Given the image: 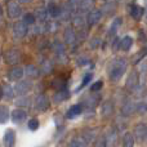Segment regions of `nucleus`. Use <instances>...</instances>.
<instances>
[{
    "label": "nucleus",
    "mask_w": 147,
    "mask_h": 147,
    "mask_svg": "<svg viewBox=\"0 0 147 147\" xmlns=\"http://www.w3.org/2000/svg\"><path fill=\"white\" fill-rule=\"evenodd\" d=\"M36 20V16L32 14V13H26L25 17H23V22L26 23V25H32L34 22H35Z\"/></svg>",
    "instance_id": "2f4dec72"
},
{
    "label": "nucleus",
    "mask_w": 147,
    "mask_h": 147,
    "mask_svg": "<svg viewBox=\"0 0 147 147\" xmlns=\"http://www.w3.org/2000/svg\"><path fill=\"white\" fill-rule=\"evenodd\" d=\"M25 74L30 79H36L39 76V74H40V70H39L36 66H34V65H28L25 70Z\"/></svg>",
    "instance_id": "5701e85b"
},
{
    "label": "nucleus",
    "mask_w": 147,
    "mask_h": 147,
    "mask_svg": "<svg viewBox=\"0 0 147 147\" xmlns=\"http://www.w3.org/2000/svg\"><path fill=\"white\" fill-rule=\"evenodd\" d=\"M3 142H4L5 147H14L16 143V133L13 129H8L4 134V138H3Z\"/></svg>",
    "instance_id": "ddd939ff"
},
{
    "label": "nucleus",
    "mask_w": 147,
    "mask_h": 147,
    "mask_svg": "<svg viewBox=\"0 0 147 147\" xmlns=\"http://www.w3.org/2000/svg\"><path fill=\"white\" fill-rule=\"evenodd\" d=\"M133 112H137V105H134L132 101L125 102L121 107V114L124 116H130L133 115Z\"/></svg>",
    "instance_id": "4468645a"
},
{
    "label": "nucleus",
    "mask_w": 147,
    "mask_h": 147,
    "mask_svg": "<svg viewBox=\"0 0 147 147\" xmlns=\"http://www.w3.org/2000/svg\"><path fill=\"white\" fill-rule=\"evenodd\" d=\"M90 79H92V74H86V75L84 76V80H83V83H81V85L79 86V89H81L83 86H85L86 84H88L89 81H90Z\"/></svg>",
    "instance_id": "58836bf2"
},
{
    "label": "nucleus",
    "mask_w": 147,
    "mask_h": 147,
    "mask_svg": "<svg viewBox=\"0 0 147 147\" xmlns=\"http://www.w3.org/2000/svg\"><path fill=\"white\" fill-rule=\"evenodd\" d=\"M52 86H53L54 89H57V92L65 90V89H66V81L62 80V79H59V78H57V79H54V80H53Z\"/></svg>",
    "instance_id": "c85d7f7f"
},
{
    "label": "nucleus",
    "mask_w": 147,
    "mask_h": 147,
    "mask_svg": "<svg viewBox=\"0 0 147 147\" xmlns=\"http://www.w3.org/2000/svg\"><path fill=\"white\" fill-rule=\"evenodd\" d=\"M133 45V39L132 36H124L120 41V49L121 51H129L130 47Z\"/></svg>",
    "instance_id": "a878e982"
},
{
    "label": "nucleus",
    "mask_w": 147,
    "mask_h": 147,
    "mask_svg": "<svg viewBox=\"0 0 147 147\" xmlns=\"http://www.w3.org/2000/svg\"><path fill=\"white\" fill-rule=\"evenodd\" d=\"M70 147H88V141L84 136H76L71 140Z\"/></svg>",
    "instance_id": "f3484780"
},
{
    "label": "nucleus",
    "mask_w": 147,
    "mask_h": 147,
    "mask_svg": "<svg viewBox=\"0 0 147 147\" xmlns=\"http://www.w3.org/2000/svg\"><path fill=\"white\" fill-rule=\"evenodd\" d=\"M99 98H101V97H99V94H92V96L86 97V98L84 99L83 106L88 107V109H94V107L98 105Z\"/></svg>",
    "instance_id": "2eb2a0df"
},
{
    "label": "nucleus",
    "mask_w": 147,
    "mask_h": 147,
    "mask_svg": "<svg viewBox=\"0 0 147 147\" xmlns=\"http://www.w3.org/2000/svg\"><path fill=\"white\" fill-rule=\"evenodd\" d=\"M93 5H94L93 0H81L80 5H79V12H88V10L90 12V9L93 8Z\"/></svg>",
    "instance_id": "bb28decb"
},
{
    "label": "nucleus",
    "mask_w": 147,
    "mask_h": 147,
    "mask_svg": "<svg viewBox=\"0 0 147 147\" xmlns=\"http://www.w3.org/2000/svg\"><path fill=\"white\" fill-rule=\"evenodd\" d=\"M10 116H12L13 123H16V124H22V123L27 119V114H26V111L25 110H22V109L13 110Z\"/></svg>",
    "instance_id": "9b49d317"
},
{
    "label": "nucleus",
    "mask_w": 147,
    "mask_h": 147,
    "mask_svg": "<svg viewBox=\"0 0 147 147\" xmlns=\"http://www.w3.org/2000/svg\"><path fill=\"white\" fill-rule=\"evenodd\" d=\"M54 52H56V56L61 58H66V51H65L63 44L61 43H54Z\"/></svg>",
    "instance_id": "cd10ccee"
},
{
    "label": "nucleus",
    "mask_w": 147,
    "mask_h": 147,
    "mask_svg": "<svg viewBox=\"0 0 147 147\" xmlns=\"http://www.w3.org/2000/svg\"><path fill=\"white\" fill-rule=\"evenodd\" d=\"M137 112L140 115L147 114V103H143V102H140V103H137Z\"/></svg>",
    "instance_id": "c9c22d12"
},
{
    "label": "nucleus",
    "mask_w": 147,
    "mask_h": 147,
    "mask_svg": "<svg viewBox=\"0 0 147 147\" xmlns=\"http://www.w3.org/2000/svg\"><path fill=\"white\" fill-rule=\"evenodd\" d=\"M146 141H147V138H146Z\"/></svg>",
    "instance_id": "37998d69"
},
{
    "label": "nucleus",
    "mask_w": 147,
    "mask_h": 147,
    "mask_svg": "<svg viewBox=\"0 0 147 147\" xmlns=\"http://www.w3.org/2000/svg\"><path fill=\"white\" fill-rule=\"evenodd\" d=\"M22 13V9H21L20 4L16 1H8L7 4V14L9 18L14 20V18H18Z\"/></svg>",
    "instance_id": "39448f33"
},
{
    "label": "nucleus",
    "mask_w": 147,
    "mask_h": 147,
    "mask_svg": "<svg viewBox=\"0 0 147 147\" xmlns=\"http://www.w3.org/2000/svg\"><path fill=\"white\" fill-rule=\"evenodd\" d=\"M69 97H70L69 90H67V89H65V90L57 92V93L53 96V99H54V102H56V103H59V102H63V101H66V99H69Z\"/></svg>",
    "instance_id": "4be33fe9"
},
{
    "label": "nucleus",
    "mask_w": 147,
    "mask_h": 147,
    "mask_svg": "<svg viewBox=\"0 0 147 147\" xmlns=\"http://www.w3.org/2000/svg\"><path fill=\"white\" fill-rule=\"evenodd\" d=\"M102 86H103V81H102V80L96 81V83L92 84V86H90V92H98L99 89H102Z\"/></svg>",
    "instance_id": "e433bc0d"
},
{
    "label": "nucleus",
    "mask_w": 147,
    "mask_h": 147,
    "mask_svg": "<svg viewBox=\"0 0 147 147\" xmlns=\"http://www.w3.org/2000/svg\"><path fill=\"white\" fill-rule=\"evenodd\" d=\"M101 18H102L101 10L93 9L88 13V16H86V23H88V26H94L101 21Z\"/></svg>",
    "instance_id": "0eeeda50"
},
{
    "label": "nucleus",
    "mask_w": 147,
    "mask_h": 147,
    "mask_svg": "<svg viewBox=\"0 0 147 147\" xmlns=\"http://www.w3.org/2000/svg\"><path fill=\"white\" fill-rule=\"evenodd\" d=\"M127 66H128V63H127V61H125L124 58L114 59V61L110 63V66H109V76H110V79L114 80V81L119 80V79L125 74V71H127Z\"/></svg>",
    "instance_id": "f257e3e1"
},
{
    "label": "nucleus",
    "mask_w": 147,
    "mask_h": 147,
    "mask_svg": "<svg viewBox=\"0 0 147 147\" xmlns=\"http://www.w3.org/2000/svg\"><path fill=\"white\" fill-rule=\"evenodd\" d=\"M31 89V83L30 81H26V80H22V81H18L14 86V90L18 96H25L30 92Z\"/></svg>",
    "instance_id": "6e6552de"
},
{
    "label": "nucleus",
    "mask_w": 147,
    "mask_h": 147,
    "mask_svg": "<svg viewBox=\"0 0 147 147\" xmlns=\"http://www.w3.org/2000/svg\"><path fill=\"white\" fill-rule=\"evenodd\" d=\"M63 36H65V41H66L67 44H70V45L76 41V32L72 27H67L66 30H65Z\"/></svg>",
    "instance_id": "6ab92c4d"
},
{
    "label": "nucleus",
    "mask_w": 147,
    "mask_h": 147,
    "mask_svg": "<svg viewBox=\"0 0 147 147\" xmlns=\"http://www.w3.org/2000/svg\"><path fill=\"white\" fill-rule=\"evenodd\" d=\"M81 112H83V105H74L69 109L66 117L67 119H72V117H76L78 115H80Z\"/></svg>",
    "instance_id": "a211bd4d"
},
{
    "label": "nucleus",
    "mask_w": 147,
    "mask_h": 147,
    "mask_svg": "<svg viewBox=\"0 0 147 147\" xmlns=\"http://www.w3.org/2000/svg\"><path fill=\"white\" fill-rule=\"evenodd\" d=\"M20 57H21L20 51L16 48L8 49V51L4 52V61L8 65H17L18 61H20Z\"/></svg>",
    "instance_id": "7ed1b4c3"
},
{
    "label": "nucleus",
    "mask_w": 147,
    "mask_h": 147,
    "mask_svg": "<svg viewBox=\"0 0 147 147\" xmlns=\"http://www.w3.org/2000/svg\"><path fill=\"white\" fill-rule=\"evenodd\" d=\"M23 75H25V70L21 66H16L13 69H10V71L8 72V79L12 81H18L20 79H22Z\"/></svg>",
    "instance_id": "f8f14e48"
},
{
    "label": "nucleus",
    "mask_w": 147,
    "mask_h": 147,
    "mask_svg": "<svg viewBox=\"0 0 147 147\" xmlns=\"http://www.w3.org/2000/svg\"><path fill=\"white\" fill-rule=\"evenodd\" d=\"M28 32L27 25H26L23 21H20V22H16L14 26H13V35L17 39H23Z\"/></svg>",
    "instance_id": "20e7f679"
},
{
    "label": "nucleus",
    "mask_w": 147,
    "mask_h": 147,
    "mask_svg": "<svg viewBox=\"0 0 147 147\" xmlns=\"http://www.w3.org/2000/svg\"><path fill=\"white\" fill-rule=\"evenodd\" d=\"M133 134L138 141H145L147 138V125L143 124V123L137 124L134 127V133Z\"/></svg>",
    "instance_id": "9d476101"
},
{
    "label": "nucleus",
    "mask_w": 147,
    "mask_h": 147,
    "mask_svg": "<svg viewBox=\"0 0 147 147\" xmlns=\"http://www.w3.org/2000/svg\"><path fill=\"white\" fill-rule=\"evenodd\" d=\"M14 89L9 84H3V99H12L14 97Z\"/></svg>",
    "instance_id": "412c9836"
},
{
    "label": "nucleus",
    "mask_w": 147,
    "mask_h": 147,
    "mask_svg": "<svg viewBox=\"0 0 147 147\" xmlns=\"http://www.w3.org/2000/svg\"><path fill=\"white\" fill-rule=\"evenodd\" d=\"M48 16H49L48 9H38V17H39V20L44 21L47 17H48Z\"/></svg>",
    "instance_id": "4c0bfd02"
},
{
    "label": "nucleus",
    "mask_w": 147,
    "mask_h": 147,
    "mask_svg": "<svg viewBox=\"0 0 147 147\" xmlns=\"http://www.w3.org/2000/svg\"><path fill=\"white\" fill-rule=\"evenodd\" d=\"M105 146H106V140H105V138L102 140L101 138V140H97L92 147H105Z\"/></svg>",
    "instance_id": "ea45409f"
},
{
    "label": "nucleus",
    "mask_w": 147,
    "mask_h": 147,
    "mask_svg": "<svg viewBox=\"0 0 147 147\" xmlns=\"http://www.w3.org/2000/svg\"><path fill=\"white\" fill-rule=\"evenodd\" d=\"M114 114V103L112 101H106L102 103V107H101V116L103 119H110Z\"/></svg>",
    "instance_id": "1a4fd4ad"
},
{
    "label": "nucleus",
    "mask_w": 147,
    "mask_h": 147,
    "mask_svg": "<svg viewBox=\"0 0 147 147\" xmlns=\"http://www.w3.org/2000/svg\"><path fill=\"white\" fill-rule=\"evenodd\" d=\"M34 106H35L36 111L44 112V111H47V110L49 109L51 102H49V98L45 96V94H39V96H36V98H35Z\"/></svg>",
    "instance_id": "f03ea898"
},
{
    "label": "nucleus",
    "mask_w": 147,
    "mask_h": 147,
    "mask_svg": "<svg viewBox=\"0 0 147 147\" xmlns=\"http://www.w3.org/2000/svg\"><path fill=\"white\" fill-rule=\"evenodd\" d=\"M0 120H1V124L9 120V109L4 105H1V107H0Z\"/></svg>",
    "instance_id": "c756f323"
},
{
    "label": "nucleus",
    "mask_w": 147,
    "mask_h": 147,
    "mask_svg": "<svg viewBox=\"0 0 147 147\" xmlns=\"http://www.w3.org/2000/svg\"><path fill=\"white\" fill-rule=\"evenodd\" d=\"M27 125H28V129H30V130H36L40 124H39V120L36 119V117H34V119L28 120V124Z\"/></svg>",
    "instance_id": "f704fd0d"
},
{
    "label": "nucleus",
    "mask_w": 147,
    "mask_h": 147,
    "mask_svg": "<svg viewBox=\"0 0 147 147\" xmlns=\"http://www.w3.org/2000/svg\"><path fill=\"white\" fill-rule=\"evenodd\" d=\"M143 13H145V9H143L142 7H140V5H137V4L130 5V16H132L134 20H137V21L141 20Z\"/></svg>",
    "instance_id": "dca6fc26"
},
{
    "label": "nucleus",
    "mask_w": 147,
    "mask_h": 147,
    "mask_svg": "<svg viewBox=\"0 0 147 147\" xmlns=\"http://www.w3.org/2000/svg\"><path fill=\"white\" fill-rule=\"evenodd\" d=\"M138 84H140L138 72L137 71L130 72V75L128 76V79H127V84H125L127 89H129V90H136V89L138 88Z\"/></svg>",
    "instance_id": "423d86ee"
},
{
    "label": "nucleus",
    "mask_w": 147,
    "mask_h": 147,
    "mask_svg": "<svg viewBox=\"0 0 147 147\" xmlns=\"http://www.w3.org/2000/svg\"><path fill=\"white\" fill-rule=\"evenodd\" d=\"M105 140H106V145H116V142H117V133H116V130L111 129L106 134Z\"/></svg>",
    "instance_id": "b1692460"
},
{
    "label": "nucleus",
    "mask_w": 147,
    "mask_h": 147,
    "mask_svg": "<svg viewBox=\"0 0 147 147\" xmlns=\"http://www.w3.org/2000/svg\"><path fill=\"white\" fill-rule=\"evenodd\" d=\"M47 9H48L49 17H53V18L59 17V16H61V13H62L61 7H58L56 3H51V4L48 5V8H47Z\"/></svg>",
    "instance_id": "aec40b11"
},
{
    "label": "nucleus",
    "mask_w": 147,
    "mask_h": 147,
    "mask_svg": "<svg viewBox=\"0 0 147 147\" xmlns=\"http://www.w3.org/2000/svg\"><path fill=\"white\" fill-rule=\"evenodd\" d=\"M40 71L44 72V74H49L52 71V63L51 61H44L40 66Z\"/></svg>",
    "instance_id": "473e14b6"
},
{
    "label": "nucleus",
    "mask_w": 147,
    "mask_h": 147,
    "mask_svg": "<svg viewBox=\"0 0 147 147\" xmlns=\"http://www.w3.org/2000/svg\"><path fill=\"white\" fill-rule=\"evenodd\" d=\"M30 1H32V0H18V3H22V4H27Z\"/></svg>",
    "instance_id": "79ce46f5"
},
{
    "label": "nucleus",
    "mask_w": 147,
    "mask_h": 147,
    "mask_svg": "<svg viewBox=\"0 0 147 147\" xmlns=\"http://www.w3.org/2000/svg\"><path fill=\"white\" fill-rule=\"evenodd\" d=\"M123 147H134V136L127 132L123 137Z\"/></svg>",
    "instance_id": "393cba45"
},
{
    "label": "nucleus",
    "mask_w": 147,
    "mask_h": 147,
    "mask_svg": "<svg viewBox=\"0 0 147 147\" xmlns=\"http://www.w3.org/2000/svg\"><path fill=\"white\" fill-rule=\"evenodd\" d=\"M72 23H74V27H78V28H83V18H81L80 14H76L75 17L72 18Z\"/></svg>",
    "instance_id": "7c9ffc66"
},
{
    "label": "nucleus",
    "mask_w": 147,
    "mask_h": 147,
    "mask_svg": "<svg viewBox=\"0 0 147 147\" xmlns=\"http://www.w3.org/2000/svg\"><path fill=\"white\" fill-rule=\"evenodd\" d=\"M16 105L20 107H28L30 106V98H27V97H23V98H18L17 102H16Z\"/></svg>",
    "instance_id": "72a5a7b5"
},
{
    "label": "nucleus",
    "mask_w": 147,
    "mask_h": 147,
    "mask_svg": "<svg viewBox=\"0 0 147 147\" xmlns=\"http://www.w3.org/2000/svg\"><path fill=\"white\" fill-rule=\"evenodd\" d=\"M120 23H121V20H120V18H116L115 22L111 25V32H115V31L117 30V26H119Z\"/></svg>",
    "instance_id": "a19ab883"
}]
</instances>
